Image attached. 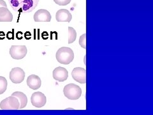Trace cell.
Wrapping results in <instances>:
<instances>
[{
    "instance_id": "6da1fadb",
    "label": "cell",
    "mask_w": 153,
    "mask_h": 115,
    "mask_svg": "<svg viewBox=\"0 0 153 115\" xmlns=\"http://www.w3.org/2000/svg\"><path fill=\"white\" fill-rule=\"evenodd\" d=\"M8 2L14 11L29 13L37 7L39 0H8Z\"/></svg>"
},
{
    "instance_id": "7a4b0ae2",
    "label": "cell",
    "mask_w": 153,
    "mask_h": 115,
    "mask_svg": "<svg viewBox=\"0 0 153 115\" xmlns=\"http://www.w3.org/2000/svg\"><path fill=\"white\" fill-rule=\"evenodd\" d=\"M56 57L59 63L63 65H68L74 60V53L71 48L62 47L57 50Z\"/></svg>"
},
{
    "instance_id": "3957f363",
    "label": "cell",
    "mask_w": 153,
    "mask_h": 115,
    "mask_svg": "<svg viewBox=\"0 0 153 115\" xmlns=\"http://www.w3.org/2000/svg\"><path fill=\"white\" fill-rule=\"evenodd\" d=\"M63 92L65 97L70 100H76L82 95V90L78 85L74 83L66 85Z\"/></svg>"
},
{
    "instance_id": "277c9868",
    "label": "cell",
    "mask_w": 153,
    "mask_h": 115,
    "mask_svg": "<svg viewBox=\"0 0 153 115\" xmlns=\"http://www.w3.org/2000/svg\"><path fill=\"white\" fill-rule=\"evenodd\" d=\"M19 103L18 99L13 96L7 97L3 100L0 103V108L3 110H17L19 109Z\"/></svg>"
},
{
    "instance_id": "5b68a950",
    "label": "cell",
    "mask_w": 153,
    "mask_h": 115,
    "mask_svg": "<svg viewBox=\"0 0 153 115\" xmlns=\"http://www.w3.org/2000/svg\"><path fill=\"white\" fill-rule=\"evenodd\" d=\"M27 51L26 46H12L10 49V55L13 59L21 60L26 56Z\"/></svg>"
},
{
    "instance_id": "8992f818",
    "label": "cell",
    "mask_w": 153,
    "mask_h": 115,
    "mask_svg": "<svg viewBox=\"0 0 153 115\" xmlns=\"http://www.w3.org/2000/svg\"><path fill=\"white\" fill-rule=\"evenodd\" d=\"M25 72L19 67L12 69L10 72V79L13 83L19 84L22 83L25 79Z\"/></svg>"
},
{
    "instance_id": "52a82bcc",
    "label": "cell",
    "mask_w": 153,
    "mask_h": 115,
    "mask_svg": "<svg viewBox=\"0 0 153 115\" xmlns=\"http://www.w3.org/2000/svg\"><path fill=\"white\" fill-rule=\"evenodd\" d=\"M31 102L33 106L38 108L44 107L47 102L45 95L40 92L33 93L31 97Z\"/></svg>"
},
{
    "instance_id": "ba28073f",
    "label": "cell",
    "mask_w": 153,
    "mask_h": 115,
    "mask_svg": "<svg viewBox=\"0 0 153 115\" xmlns=\"http://www.w3.org/2000/svg\"><path fill=\"white\" fill-rule=\"evenodd\" d=\"M71 76L73 79L81 84L86 83V70L81 67H76L71 72Z\"/></svg>"
},
{
    "instance_id": "9c48e42d",
    "label": "cell",
    "mask_w": 153,
    "mask_h": 115,
    "mask_svg": "<svg viewBox=\"0 0 153 115\" xmlns=\"http://www.w3.org/2000/svg\"><path fill=\"white\" fill-rule=\"evenodd\" d=\"M34 21L35 22H50L51 15L49 11L45 9H40L34 14Z\"/></svg>"
},
{
    "instance_id": "30bf717a",
    "label": "cell",
    "mask_w": 153,
    "mask_h": 115,
    "mask_svg": "<svg viewBox=\"0 0 153 115\" xmlns=\"http://www.w3.org/2000/svg\"><path fill=\"white\" fill-rule=\"evenodd\" d=\"M53 78L58 82H63L68 78V72L65 68L58 66L53 71Z\"/></svg>"
},
{
    "instance_id": "8fae6325",
    "label": "cell",
    "mask_w": 153,
    "mask_h": 115,
    "mask_svg": "<svg viewBox=\"0 0 153 115\" xmlns=\"http://www.w3.org/2000/svg\"><path fill=\"white\" fill-rule=\"evenodd\" d=\"M56 19L57 22H70L72 19V16L66 9H60L56 12Z\"/></svg>"
},
{
    "instance_id": "7c38bea8",
    "label": "cell",
    "mask_w": 153,
    "mask_h": 115,
    "mask_svg": "<svg viewBox=\"0 0 153 115\" xmlns=\"http://www.w3.org/2000/svg\"><path fill=\"white\" fill-rule=\"evenodd\" d=\"M27 84L32 90H38L40 88L42 81L40 78L36 75L32 74L30 75L27 79Z\"/></svg>"
},
{
    "instance_id": "4fadbf2b",
    "label": "cell",
    "mask_w": 153,
    "mask_h": 115,
    "mask_svg": "<svg viewBox=\"0 0 153 115\" xmlns=\"http://www.w3.org/2000/svg\"><path fill=\"white\" fill-rule=\"evenodd\" d=\"M13 15L7 7H0V22H12Z\"/></svg>"
},
{
    "instance_id": "5bb4252c",
    "label": "cell",
    "mask_w": 153,
    "mask_h": 115,
    "mask_svg": "<svg viewBox=\"0 0 153 115\" xmlns=\"http://www.w3.org/2000/svg\"><path fill=\"white\" fill-rule=\"evenodd\" d=\"M12 96L16 97L18 99L19 103H20L19 109H23L26 106L27 103V98L25 93L21 92H16L12 94Z\"/></svg>"
},
{
    "instance_id": "9a60e30c",
    "label": "cell",
    "mask_w": 153,
    "mask_h": 115,
    "mask_svg": "<svg viewBox=\"0 0 153 115\" xmlns=\"http://www.w3.org/2000/svg\"><path fill=\"white\" fill-rule=\"evenodd\" d=\"M76 38V32L72 27H68V44H71Z\"/></svg>"
},
{
    "instance_id": "2e32d148",
    "label": "cell",
    "mask_w": 153,
    "mask_h": 115,
    "mask_svg": "<svg viewBox=\"0 0 153 115\" xmlns=\"http://www.w3.org/2000/svg\"><path fill=\"white\" fill-rule=\"evenodd\" d=\"M7 88V80L3 76H0V95L5 92Z\"/></svg>"
},
{
    "instance_id": "e0dca14e",
    "label": "cell",
    "mask_w": 153,
    "mask_h": 115,
    "mask_svg": "<svg viewBox=\"0 0 153 115\" xmlns=\"http://www.w3.org/2000/svg\"><path fill=\"white\" fill-rule=\"evenodd\" d=\"M79 44L84 49L86 48V34L84 33L82 36L80 37L79 39Z\"/></svg>"
},
{
    "instance_id": "ac0fdd59",
    "label": "cell",
    "mask_w": 153,
    "mask_h": 115,
    "mask_svg": "<svg viewBox=\"0 0 153 115\" xmlns=\"http://www.w3.org/2000/svg\"><path fill=\"white\" fill-rule=\"evenodd\" d=\"M54 1L58 5L66 6L71 2V0H54Z\"/></svg>"
},
{
    "instance_id": "d6986e66",
    "label": "cell",
    "mask_w": 153,
    "mask_h": 115,
    "mask_svg": "<svg viewBox=\"0 0 153 115\" xmlns=\"http://www.w3.org/2000/svg\"><path fill=\"white\" fill-rule=\"evenodd\" d=\"M7 7V4L5 3V1H3V0H0V7Z\"/></svg>"
},
{
    "instance_id": "ffe728a7",
    "label": "cell",
    "mask_w": 153,
    "mask_h": 115,
    "mask_svg": "<svg viewBox=\"0 0 153 115\" xmlns=\"http://www.w3.org/2000/svg\"><path fill=\"white\" fill-rule=\"evenodd\" d=\"M4 37H5V34H4V32H0V39H3Z\"/></svg>"
}]
</instances>
